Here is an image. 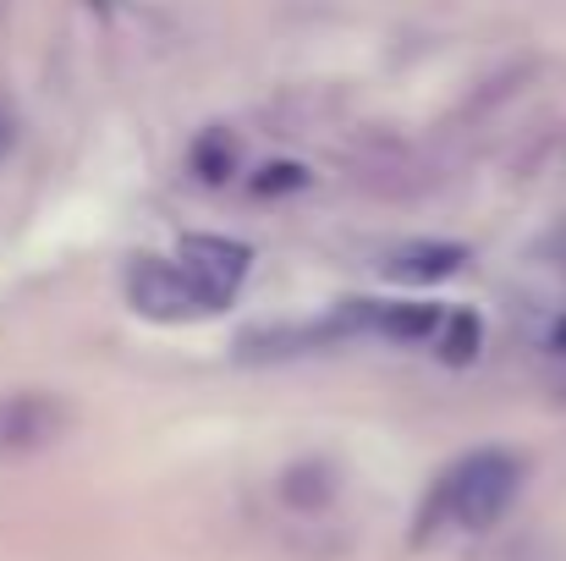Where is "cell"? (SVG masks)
<instances>
[{
  "label": "cell",
  "mask_w": 566,
  "mask_h": 561,
  "mask_svg": "<svg viewBox=\"0 0 566 561\" xmlns=\"http://www.w3.org/2000/svg\"><path fill=\"white\" fill-rule=\"evenodd\" d=\"M517 490H523V457H512V451H501V446H484V451L451 463V468L434 479V490L423 496L418 518H412V546L434 540L446 523H457V529H468V534L495 529V523L512 512Z\"/></svg>",
  "instance_id": "obj_1"
},
{
  "label": "cell",
  "mask_w": 566,
  "mask_h": 561,
  "mask_svg": "<svg viewBox=\"0 0 566 561\" xmlns=\"http://www.w3.org/2000/svg\"><path fill=\"white\" fill-rule=\"evenodd\" d=\"M127 303L144 320L188 325V320L226 314L237 303V292L220 287V281H209V276H198L182 259H133V270H127Z\"/></svg>",
  "instance_id": "obj_2"
},
{
  "label": "cell",
  "mask_w": 566,
  "mask_h": 561,
  "mask_svg": "<svg viewBox=\"0 0 566 561\" xmlns=\"http://www.w3.org/2000/svg\"><path fill=\"white\" fill-rule=\"evenodd\" d=\"M72 424V407L50 391H17L0 396V457H22V451H44L50 440H61Z\"/></svg>",
  "instance_id": "obj_3"
},
{
  "label": "cell",
  "mask_w": 566,
  "mask_h": 561,
  "mask_svg": "<svg viewBox=\"0 0 566 561\" xmlns=\"http://www.w3.org/2000/svg\"><path fill=\"white\" fill-rule=\"evenodd\" d=\"M468 259H473V253H468V242H446V237H412V242H396V248H385L379 270H385V281H396V287H440V281H451V276H457Z\"/></svg>",
  "instance_id": "obj_4"
},
{
  "label": "cell",
  "mask_w": 566,
  "mask_h": 561,
  "mask_svg": "<svg viewBox=\"0 0 566 561\" xmlns=\"http://www.w3.org/2000/svg\"><path fill=\"white\" fill-rule=\"evenodd\" d=\"M177 259L192 264L198 276H209V281L231 287V292H237V287L248 281V270H253V248H248V242H237V237H220V231H192V237H182Z\"/></svg>",
  "instance_id": "obj_5"
},
{
  "label": "cell",
  "mask_w": 566,
  "mask_h": 561,
  "mask_svg": "<svg viewBox=\"0 0 566 561\" xmlns=\"http://www.w3.org/2000/svg\"><path fill=\"white\" fill-rule=\"evenodd\" d=\"M336 496H342V474L325 457H303V463H292L281 474V501L292 512H325Z\"/></svg>",
  "instance_id": "obj_6"
},
{
  "label": "cell",
  "mask_w": 566,
  "mask_h": 561,
  "mask_svg": "<svg viewBox=\"0 0 566 561\" xmlns=\"http://www.w3.org/2000/svg\"><path fill=\"white\" fill-rule=\"evenodd\" d=\"M325 325H259V331H242L237 336V353L242 359H292V353H308V347H325Z\"/></svg>",
  "instance_id": "obj_7"
},
{
  "label": "cell",
  "mask_w": 566,
  "mask_h": 561,
  "mask_svg": "<svg viewBox=\"0 0 566 561\" xmlns=\"http://www.w3.org/2000/svg\"><path fill=\"white\" fill-rule=\"evenodd\" d=\"M440 320H446L440 303H418V298L379 303L375 309V336H385V342H434Z\"/></svg>",
  "instance_id": "obj_8"
},
{
  "label": "cell",
  "mask_w": 566,
  "mask_h": 561,
  "mask_svg": "<svg viewBox=\"0 0 566 561\" xmlns=\"http://www.w3.org/2000/svg\"><path fill=\"white\" fill-rule=\"evenodd\" d=\"M479 347H484V320H479L473 309H446V320H440V331H434L440 364L468 370V364L479 359Z\"/></svg>",
  "instance_id": "obj_9"
},
{
  "label": "cell",
  "mask_w": 566,
  "mask_h": 561,
  "mask_svg": "<svg viewBox=\"0 0 566 561\" xmlns=\"http://www.w3.org/2000/svg\"><path fill=\"white\" fill-rule=\"evenodd\" d=\"M188 160H192V177H198L203 187H226L231 177H237V160H242V149H237V138H231L226 127H203Z\"/></svg>",
  "instance_id": "obj_10"
},
{
  "label": "cell",
  "mask_w": 566,
  "mask_h": 561,
  "mask_svg": "<svg viewBox=\"0 0 566 561\" xmlns=\"http://www.w3.org/2000/svg\"><path fill=\"white\" fill-rule=\"evenodd\" d=\"M308 183H314L308 166H297V160H270V166H259V172L248 177V193H253V198H286V193H303Z\"/></svg>",
  "instance_id": "obj_11"
},
{
  "label": "cell",
  "mask_w": 566,
  "mask_h": 561,
  "mask_svg": "<svg viewBox=\"0 0 566 561\" xmlns=\"http://www.w3.org/2000/svg\"><path fill=\"white\" fill-rule=\"evenodd\" d=\"M11 138H17V133H11V116L0 111V160H6V149H11Z\"/></svg>",
  "instance_id": "obj_12"
},
{
  "label": "cell",
  "mask_w": 566,
  "mask_h": 561,
  "mask_svg": "<svg viewBox=\"0 0 566 561\" xmlns=\"http://www.w3.org/2000/svg\"><path fill=\"white\" fill-rule=\"evenodd\" d=\"M551 347H556V353H566V320L556 325V331H551Z\"/></svg>",
  "instance_id": "obj_13"
},
{
  "label": "cell",
  "mask_w": 566,
  "mask_h": 561,
  "mask_svg": "<svg viewBox=\"0 0 566 561\" xmlns=\"http://www.w3.org/2000/svg\"><path fill=\"white\" fill-rule=\"evenodd\" d=\"M88 6H94V11H111V0H88Z\"/></svg>",
  "instance_id": "obj_14"
},
{
  "label": "cell",
  "mask_w": 566,
  "mask_h": 561,
  "mask_svg": "<svg viewBox=\"0 0 566 561\" xmlns=\"http://www.w3.org/2000/svg\"><path fill=\"white\" fill-rule=\"evenodd\" d=\"M556 396H562V402H566V380H562V385H556Z\"/></svg>",
  "instance_id": "obj_15"
}]
</instances>
